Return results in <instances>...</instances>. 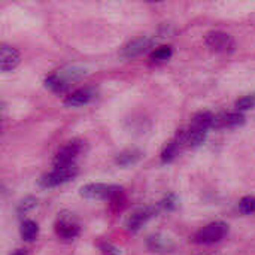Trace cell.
I'll list each match as a JSON object with an SVG mask.
<instances>
[{
    "mask_svg": "<svg viewBox=\"0 0 255 255\" xmlns=\"http://www.w3.org/2000/svg\"><path fill=\"white\" fill-rule=\"evenodd\" d=\"M81 197L88 199V200H111L114 202L115 199L123 196V187L120 185H112V184H87L81 187L79 190Z\"/></svg>",
    "mask_w": 255,
    "mask_h": 255,
    "instance_id": "6da1fadb",
    "label": "cell"
},
{
    "mask_svg": "<svg viewBox=\"0 0 255 255\" xmlns=\"http://www.w3.org/2000/svg\"><path fill=\"white\" fill-rule=\"evenodd\" d=\"M227 235H229V226L223 221H215L200 229L193 236L191 241L197 245H214L221 242Z\"/></svg>",
    "mask_w": 255,
    "mask_h": 255,
    "instance_id": "7a4b0ae2",
    "label": "cell"
},
{
    "mask_svg": "<svg viewBox=\"0 0 255 255\" xmlns=\"http://www.w3.org/2000/svg\"><path fill=\"white\" fill-rule=\"evenodd\" d=\"M54 230L61 241H73L81 233V227L76 217L72 212H66V211L58 214Z\"/></svg>",
    "mask_w": 255,
    "mask_h": 255,
    "instance_id": "3957f363",
    "label": "cell"
},
{
    "mask_svg": "<svg viewBox=\"0 0 255 255\" xmlns=\"http://www.w3.org/2000/svg\"><path fill=\"white\" fill-rule=\"evenodd\" d=\"M78 175V166L76 164H70V166H63V167H55L52 172L43 175L39 179V185L42 188H52V187H58L61 184L69 182L70 179H73Z\"/></svg>",
    "mask_w": 255,
    "mask_h": 255,
    "instance_id": "277c9868",
    "label": "cell"
},
{
    "mask_svg": "<svg viewBox=\"0 0 255 255\" xmlns=\"http://www.w3.org/2000/svg\"><path fill=\"white\" fill-rule=\"evenodd\" d=\"M84 146H85V142L81 139H73V140L67 142V145L60 148L57 151V154L54 155V166L63 167V166L75 164V160L84 151Z\"/></svg>",
    "mask_w": 255,
    "mask_h": 255,
    "instance_id": "5b68a950",
    "label": "cell"
},
{
    "mask_svg": "<svg viewBox=\"0 0 255 255\" xmlns=\"http://www.w3.org/2000/svg\"><path fill=\"white\" fill-rule=\"evenodd\" d=\"M205 42L212 51L221 52V54H230L235 51V46H236L235 39L229 33L220 31V30L209 31L205 37Z\"/></svg>",
    "mask_w": 255,
    "mask_h": 255,
    "instance_id": "8992f818",
    "label": "cell"
},
{
    "mask_svg": "<svg viewBox=\"0 0 255 255\" xmlns=\"http://www.w3.org/2000/svg\"><path fill=\"white\" fill-rule=\"evenodd\" d=\"M158 212V209L146 206V208H139L136 211H133L128 218L126 220V227L130 233H137L145 223H148L155 214Z\"/></svg>",
    "mask_w": 255,
    "mask_h": 255,
    "instance_id": "52a82bcc",
    "label": "cell"
},
{
    "mask_svg": "<svg viewBox=\"0 0 255 255\" xmlns=\"http://www.w3.org/2000/svg\"><path fill=\"white\" fill-rule=\"evenodd\" d=\"M154 46V39L149 36H140L136 37L133 40H130L121 51V55L124 58H134L139 57L142 54H145L146 51H149Z\"/></svg>",
    "mask_w": 255,
    "mask_h": 255,
    "instance_id": "ba28073f",
    "label": "cell"
},
{
    "mask_svg": "<svg viewBox=\"0 0 255 255\" xmlns=\"http://www.w3.org/2000/svg\"><path fill=\"white\" fill-rule=\"evenodd\" d=\"M94 99H96V90L91 88V87H84V88H79V90L70 93L64 99V105L66 106H72V108H78V106L88 105Z\"/></svg>",
    "mask_w": 255,
    "mask_h": 255,
    "instance_id": "9c48e42d",
    "label": "cell"
},
{
    "mask_svg": "<svg viewBox=\"0 0 255 255\" xmlns=\"http://www.w3.org/2000/svg\"><path fill=\"white\" fill-rule=\"evenodd\" d=\"M245 123V117L241 112H223L215 115L212 128H233Z\"/></svg>",
    "mask_w": 255,
    "mask_h": 255,
    "instance_id": "30bf717a",
    "label": "cell"
},
{
    "mask_svg": "<svg viewBox=\"0 0 255 255\" xmlns=\"http://www.w3.org/2000/svg\"><path fill=\"white\" fill-rule=\"evenodd\" d=\"M19 64V52L9 45H1L0 48V69L1 72H10Z\"/></svg>",
    "mask_w": 255,
    "mask_h": 255,
    "instance_id": "8fae6325",
    "label": "cell"
},
{
    "mask_svg": "<svg viewBox=\"0 0 255 255\" xmlns=\"http://www.w3.org/2000/svg\"><path fill=\"white\" fill-rule=\"evenodd\" d=\"M55 75H57V78L69 88L70 84H73V82L79 81L81 78H84V76L87 75V72H85L84 67H79V66L73 64V66H66V67H63V69L57 70Z\"/></svg>",
    "mask_w": 255,
    "mask_h": 255,
    "instance_id": "7c38bea8",
    "label": "cell"
},
{
    "mask_svg": "<svg viewBox=\"0 0 255 255\" xmlns=\"http://www.w3.org/2000/svg\"><path fill=\"white\" fill-rule=\"evenodd\" d=\"M214 118H215V115H212V114L208 112V111L197 112V114L191 118V124H190L188 128L197 130V131H206V130L212 128V126H214Z\"/></svg>",
    "mask_w": 255,
    "mask_h": 255,
    "instance_id": "4fadbf2b",
    "label": "cell"
},
{
    "mask_svg": "<svg viewBox=\"0 0 255 255\" xmlns=\"http://www.w3.org/2000/svg\"><path fill=\"white\" fill-rule=\"evenodd\" d=\"M142 157V152L140 149L137 148H127L124 151H121L117 157H115V163L123 166V167H127L130 164H134L136 161H139Z\"/></svg>",
    "mask_w": 255,
    "mask_h": 255,
    "instance_id": "5bb4252c",
    "label": "cell"
},
{
    "mask_svg": "<svg viewBox=\"0 0 255 255\" xmlns=\"http://www.w3.org/2000/svg\"><path fill=\"white\" fill-rule=\"evenodd\" d=\"M19 233H21L22 241H25V242H33V241H36V238H37V235H39V227H37V224H36L34 221L25 220V221H22V224H21Z\"/></svg>",
    "mask_w": 255,
    "mask_h": 255,
    "instance_id": "9a60e30c",
    "label": "cell"
},
{
    "mask_svg": "<svg viewBox=\"0 0 255 255\" xmlns=\"http://www.w3.org/2000/svg\"><path fill=\"white\" fill-rule=\"evenodd\" d=\"M148 248L152 253H164L172 248V244L167 238H164L161 235H155L148 239Z\"/></svg>",
    "mask_w": 255,
    "mask_h": 255,
    "instance_id": "2e32d148",
    "label": "cell"
},
{
    "mask_svg": "<svg viewBox=\"0 0 255 255\" xmlns=\"http://www.w3.org/2000/svg\"><path fill=\"white\" fill-rule=\"evenodd\" d=\"M172 57V46H167V45H164V46H160V48H157L152 54H151V61L152 63H155V64H161V63H166L169 58Z\"/></svg>",
    "mask_w": 255,
    "mask_h": 255,
    "instance_id": "e0dca14e",
    "label": "cell"
},
{
    "mask_svg": "<svg viewBox=\"0 0 255 255\" xmlns=\"http://www.w3.org/2000/svg\"><path fill=\"white\" fill-rule=\"evenodd\" d=\"M179 142L176 140V139H173V140H170L166 146H164V149H163V152H161V161L163 163H170L175 157H176V154H178V151H179Z\"/></svg>",
    "mask_w": 255,
    "mask_h": 255,
    "instance_id": "ac0fdd59",
    "label": "cell"
},
{
    "mask_svg": "<svg viewBox=\"0 0 255 255\" xmlns=\"http://www.w3.org/2000/svg\"><path fill=\"white\" fill-rule=\"evenodd\" d=\"M239 211L244 215H251L255 212V197L254 196H245L239 202Z\"/></svg>",
    "mask_w": 255,
    "mask_h": 255,
    "instance_id": "d6986e66",
    "label": "cell"
},
{
    "mask_svg": "<svg viewBox=\"0 0 255 255\" xmlns=\"http://www.w3.org/2000/svg\"><path fill=\"white\" fill-rule=\"evenodd\" d=\"M36 206H37V200L34 197H25L24 200H21L16 211H18L19 215H25V214L31 212Z\"/></svg>",
    "mask_w": 255,
    "mask_h": 255,
    "instance_id": "ffe728a7",
    "label": "cell"
},
{
    "mask_svg": "<svg viewBox=\"0 0 255 255\" xmlns=\"http://www.w3.org/2000/svg\"><path fill=\"white\" fill-rule=\"evenodd\" d=\"M255 106V96H245L236 102V109L239 111H248Z\"/></svg>",
    "mask_w": 255,
    "mask_h": 255,
    "instance_id": "44dd1931",
    "label": "cell"
},
{
    "mask_svg": "<svg viewBox=\"0 0 255 255\" xmlns=\"http://www.w3.org/2000/svg\"><path fill=\"white\" fill-rule=\"evenodd\" d=\"M176 205H178V200H176V196H175V194H169L167 197H164V199L160 202V208H164V209H167V211L176 209Z\"/></svg>",
    "mask_w": 255,
    "mask_h": 255,
    "instance_id": "7402d4cb",
    "label": "cell"
},
{
    "mask_svg": "<svg viewBox=\"0 0 255 255\" xmlns=\"http://www.w3.org/2000/svg\"><path fill=\"white\" fill-rule=\"evenodd\" d=\"M99 247H100V251L105 255H120V250L117 247H114L111 242L103 241V242L99 244Z\"/></svg>",
    "mask_w": 255,
    "mask_h": 255,
    "instance_id": "603a6c76",
    "label": "cell"
},
{
    "mask_svg": "<svg viewBox=\"0 0 255 255\" xmlns=\"http://www.w3.org/2000/svg\"><path fill=\"white\" fill-rule=\"evenodd\" d=\"M10 255H25V253H24L22 250H18V251H15L13 254H10Z\"/></svg>",
    "mask_w": 255,
    "mask_h": 255,
    "instance_id": "cb8c5ba5",
    "label": "cell"
}]
</instances>
